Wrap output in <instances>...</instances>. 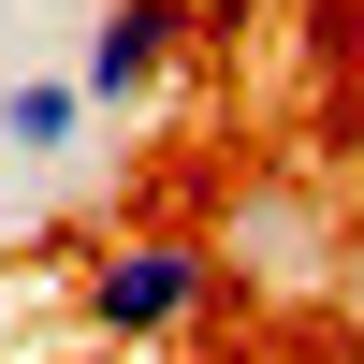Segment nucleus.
Instances as JSON below:
<instances>
[{"label": "nucleus", "mask_w": 364, "mask_h": 364, "mask_svg": "<svg viewBox=\"0 0 364 364\" xmlns=\"http://www.w3.org/2000/svg\"><path fill=\"white\" fill-rule=\"evenodd\" d=\"M175 44H190V0H87V29H73V87H87V117L161 102Z\"/></svg>", "instance_id": "obj_2"}, {"label": "nucleus", "mask_w": 364, "mask_h": 364, "mask_svg": "<svg viewBox=\"0 0 364 364\" xmlns=\"http://www.w3.org/2000/svg\"><path fill=\"white\" fill-rule=\"evenodd\" d=\"M350 306H364V248H350Z\"/></svg>", "instance_id": "obj_4"}, {"label": "nucleus", "mask_w": 364, "mask_h": 364, "mask_svg": "<svg viewBox=\"0 0 364 364\" xmlns=\"http://www.w3.org/2000/svg\"><path fill=\"white\" fill-rule=\"evenodd\" d=\"M204 306H219V248L175 233V219L102 233V248L73 262V336H87V350H175Z\"/></svg>", "instance_id": "obj_1"}, {"label": "nucleus", "mask_w": 364, "mask_h": 364, "mask_svg": "<svg viewBox=\"0 0 364 364\" xmlns=\"http://www.w3.org/2000/svg\"><path fill=\"white\" fill-rule=\"evenodd\" d=\"M0 146L58 175V161L87 146V87H73V73H15V87H0Z\"/></svg>", "instance_id": "obj_3"}]
</instances>
